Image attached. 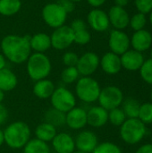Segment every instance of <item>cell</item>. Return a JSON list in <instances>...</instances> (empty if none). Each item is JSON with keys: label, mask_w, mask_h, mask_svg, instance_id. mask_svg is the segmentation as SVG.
<instances>
[{"label": "cell", "mask_w": 152, "mask_h": 153, "mask_svg": "<svg viewBox=\"0 0 152 153\" xmlns=\"http://www.w3.org/2000/svg\"><path fill=\"white\" fill-rule=\"evenodd\" d=\"M99 66L101 67L102 71L109 75L117 74L121 69V59L120 56L113 53V52H107L102 56L99 62Z\"/></svg>", "instance_id": "cell-19"}, {"label": "cell", "mask_w": 152, "mask_h": 153, "mask_svg": "<svg viewBox=\"0 0 152 153\" xmlns=\"http://www.w3.org/2000/svg\"><path fill=\"white\" fill-rule=\"evenodd\" d=\"M78 60H79V56L75 52H73V51L65 52L63 55V57H62L63 64L66 67L76 66V65L78 63Z\"/></svg>", "instance_id": "cell-36"}, {"label": "cell", "mask_w": 152, "mask_h": 153, "mask_svg": "<svg viewBox=\"0 0 152 153\" xmlns=\"http://www.w3.org/2000/svg\"><path fill=\"white\" fill-rule=\"evenodd\" d=\"M67 14L68 12L66 9L58 3L47 4L41 11L42 19L45 23L54 29L65 25Z\"/></svg>", "instance_id": "cell-6"}, {"label": "cell", "mask_w": 152, "mask_h": 153, "mask_svg": "<svg viewBox=\"0 0 152 153\" xmlns=\"http://www.w3.org/2000/svg\"><path fill=\"white\" fill-rule=\"evenodd\" d=\"M126 119V116L121 107L113 108L108 111V122H110L114 126L120 127Z\"/></svg>", "instance_id": "cell-29"}, {"label": "cell", "mask_w": 152, "mask_h": 153, "mask_svg": "<svg viewBox=\"0 0 152 153\" xmlns=\"http://www.w3.org/2000/svg\"><path fill=\"white\" fill-rule=\"evenodd\" d=\"M100 58L94 52H86L79 56L76 68L81 76H91L99 67Z\"/></svg>", "instance_id": "cell-10"}, {"label": "cell", "mask_w": 152, "mask_h": 153, "mask_svg": "<svg viewBox=\"0 0 152 153\" xmlns=\"http://www.w3.org/2000/svg\"><path fill=\"white\" fill-rule=\"evenodd\" d=\"M107 0H87L88 4L94 8H99V6L103 5Z\"/></svg>", "instance_id": "cell-41"}, {"label": "cell", "mask_w": 152, "mask_h": 153, "mask_svg": "<svg viewBox=\"0 0 152 153\" xmlns=\"http://www.w3.org/2000/svg\"><path fill=\"white\" fill-rule=\"evenodd\" d=\"M4 143V130L0 128V147Z\"/></svg>", "instance_id": "cell-44"}, {"label": "cell", "mask_w": 152, "mask_h": 153, "mask_svg": "<svg viewBox=\"0 0 152 153\" xmlns=\"http://www.w3.org/2000/svg\"><path fill=\"white\" fill-rule=\"evenodd\" d=\"M151 58L152 59V48H151Z\"/></svg>", "instance_id": "cell-50"}, {"label": "cell", "mask_w": 152, "mask_h": 153, "mask_svg": "<svg viewBox=\"0 0 152 153\" xmlns=\"http://www.w3.org/2000/svg\"><path fill=\"white\" fill-rule=\"evenodd\" d=\"M146 24H147L146 14H143V13H137L133 14L132 17H130L129 25H130V27L134 31L143 30L145 28Z\"/></svg>", "instance_id": "cell-32"}, {"label": "cell", "mask_w": 152, "mask_h": 153, "mask_svg": "<svg viewBox=\"0 0 152 153\" xmlns=\"http://www.w3.org/2000/svg\"><path fill=\"white\" fill-rule=\"evenodd\" d=\"M124 100V93L121 89L115 85H109L101 89L98 102L100 107L109 111L121 107Z\"/></svg>", "instance_id": "cell-8"}, {"label": "cell", "mask_w": 152, "mask_h": 153, "mask_svg": "<svg viewBox=\"0 0 152 153\" xmlns=\"http://www.w3.org/2000/svg\"><path fill=\"white\" fill-rule=\"evenodd\" d=\"M101 88L91 76H81L75 82V97L82 102L91 104L98 101Z\"/></svg>", "instance_id": "cell-4"}, {"label": "cell", "mask_w": 152, "mask_h": 153, "mask_svg": "<svg viewBox=\"0 0 152 153\" xmlns=\"http://www.w3.org/2000/svg\"><path fill=\"white\" fill-rule=\"evenodd\" d=\"M8 117H9V113L7 108L3 104H0V126L7 122Z\"/></svg>", "instance_id": "cell-39"}, {"label": "cell", "mask_w": 152, "mask_h": 153, "mask_svg": "<svg viewBox=\"0 0 152 153\" xmlns=\"http://www.w3.org/2000/svg\"><path fill=\"white\" fill-rule=\"evenodd\" d=\"M31 131L29 125L23 121H15L9 124L4 130V143L11 149L20 150L30 139Z\"/></svg>", "instance_id": "cell-2"}, {"label": "cell", "mask_w": 152, "mask_h": 153, "mask_svg": "<svg viewBox=\"0 0 152 153\" xmlns=\"http://www.w3.org/2000/svg\"><path fill=\"white\" fill-rule=\"evenodd\" d=\"M56 87L52 81L48 79H42L35 82L32 91L33 94L40 100H47L52 96Z\"/></svg>", "instance_id": "cell-21"}, {"label": "cell", "mask_w": 152, "mask_h": 153, "mask_svg": "<svg viewBox=\"0 0 152 153\" xmlns=\"http://www.w3.org/2000/svg\"><path fill=\"white\" fill-rule=\"evenodd\" d=\"M18 78L16 74L9 68L5 67L0 70V90L4 92L11 91L16 88Z\"/></svg>", "instance_id": "cell-23"}, {"label": "cell", "mask_w": 152, "mask_h": 153, "mask_svg": "<svg viewBox=\"0 0 152 153\" xmlns=\"http://www.w3.org/2000/svg\"><path fill=\"white\" fill-rule=\"evenodd\" d=\"M108 15L109 22L115 28V30H123L129 26L130 16L128 12L124 7L114 5L109 9Z\"/></svg>", "instance_id": "cell-15"}, {"label": "cell", "mask_w": 152, "mask_h": 153, "mask_svg": "<svg viewBox=\"0 0 152 153\" xmlns=\"http://www.w3.org/2000/svg\"><path fill=\"white\" fill-rule=\"evenodd\" d=\"M138 119H140L144 125L152 124V103L146 102L141 104Z\"/></svg>", "instance_id": "cell-31"}, {"label": "cell", "mask_w": 152, "mask_h": 153, "mask_svg": "<svg viewBox=\"0 0 152 153\" xmlns=\"http://www.w3.org/2000/svg\"><path fill=\"white\" fill-rule=\"evenodd\" d=\"M131 46L129 36L123 30H113L108 38V47L110 51L121 56Z\"/></svg>", "instance_id": "cell-11"}, {"label": "cell", "mask_w": 152, "mask_h": 153, "mask_svg": "<svg viewBox=\"0 0 152 153\" xmlns=\"http://www.w3.org/2000/svg\"><path fill=\"white\" fill-rule=\"evenodd\" d=\"M51 144L56 153H73L76 150L74 138L68 133H57Z\"/></svg>", "instance_id": "cell-17"}, {"label": "cell", "mask_w": 152, "mask_h": 153, "mask_svg": "<svg viewBox=\"0 0 152 153\" xmlns=\"http://www.w3.org/2000/svg\"><path fill=\"white\" fill-rule=\"evenodd\" d=\"M30 45L31 50L36 53H45L51 48L50 36L44 32L34 34L30 39Z\"/></svg>", "instance_id": "cell-22"}, {"label": "cell", "mask_w": 152, "mask_h": 153, "mask_svg": "<svg viewBox=\"0 0 152 153\" xmlns=\"http://www.w3.org/2000/svg\"><path fill=\"white\" fill-rule=\"evenodd\" d=\"M92 153H123L120 147L111 142H104L99 143Z\"/></svg>", "instance_id": "cell-33"}, {"label": "cell", "mask_w": 152, "mask_h": 153, "mask_svg": "<svg viewBox=\"0 0 152 153\" xmlns=\"http://www.w3.org/2000/svg\"><path fill=\"white\" fill-rule=\"evenodd\" d=\"M151 102L152 103V90L151 91Z\"/></svg>", "instance_id": "cell-48"}, {"label": "cell", "mask_w": 152, "mask_h": 153, "mask_svg": "<svg viewBox=\"0 0 152 153\" xmlns=\"http://www.w3.org/2000/svg\"><path fill=\"white\" fill-rule=\"evenodd\" d=\"M30 37L28 35L20 36L10 34L1 40V50L6 60L11 63L20 65L27 61L31 54L30 45Z\"/></svg>", "instance_id": "cell-1"}, {"label": "cell", "mask_w": 152, "mask_h": 153, "mask_svg": "<svg viewBox=\"0 0 152 153\" xmlns=\"http://www.w3.org/2000/svg\"><path fill=\"white\" fill-rule=\"evenodd\" d=\"M108 122V111L102 107L94 106L87 110V125L93 128H100Z\"/></svg>", "instance_id": "cell-18"}, {"label": "cell", "mask_w": 152, "mask_h": 153, "mask_svg": "<svg viewBox=\"0 0 152 153\" xmlns=\"http://www.w3.org/2000/svg\"><path fill=\"white\" fill-rule=\"evenodd\" d=\"M21 8V0H0V14L3 16H13L19 13Z\"/></svg>", "instance_id": "cell-26"}, {"label": "cell", "mask_w": 152, "mask_h": 153, "mask_svg": "<svg viewBox=\"0 0 152 153\" xmlns=\"http://www.w3.org/2000/svg\"><path fill=\"white\" fill-rule=\"evenodd\" d=\"M151 143H152V134H151Z\"/></svg>", "instance_id": "cell-51"}, {"label": "cell", "mask_w": 152, "mask_h": 153, "mask_svg": "<svg viewBox=\"0 0 152 153\" xmlns=\"http://www.w3.org/2000/svg\"><path fill=\"white\" fill-rule=\"evenodd\" d=\"M149 21H150V23L152 27V11L150 13V16H149Z\"/></svg>", "instance_id": "cell-46"}, {"label": "cell", "mask_w": 152, "mask_h": 153, "mask_svg": "<svg viewBox=\"0 0 152 153\" xmlns=\"http://www.w3.org/2000/svg\"><path fill=\"white\" fill-rule=\"evenodd\" d=\"M87 22L92 30L98 32L106 31L110 25L108 13L99 8L90 11L87 15Z\"/></svg>", "instance_id": "cell-13"}, {"label": "cell", "mask_w": 152, "mask_h": 153, "mask_svg": "<svg viewBox=\"0 0 152 153\" xmlns=\"http://www.w3.org/2000/svg\"><path fill=\"white\" fill-rule=\"evenodd\" d=\"M80 77L81 75L75 66L65 67L61 74V80L65 84H73L76 82Z\"/></svg>", "instance_id": "cell-30"}, {"label": "cell", "mask_w": 152, "mask_h": 153, "mask_svg": "<svg viewBox=\"0 0 152 153\" xmlns=\"http://www.w3.org/2000/svg\"><path fill=\"white\" fill-rule=\"evenodd\" d=\"M114 2H115V5L125 8V6H126L128 4L129 0H114Z\"/></svg>", "instance_id": "cell-42"}, {"label": "cell", "mask_w": 152, "mask_h": 153, "mask_svg": "<svg viewBox=\"0 0 152 153\" xmlns=\"http://www.w3.org/2000/svg\"><path fill=\"white\" fill-rule=\"evenodd\" d=\"M121 106L126 118H138L141 103L137 100L133 98H127L126 100H124Z\"/></svg>", "instance_id": "cell-28"}, {"label": "cell", "mask_w": 152, "mask_h": 153, "mask_svg": "<svg viewBox=\"0 0 152 153\" xmlns=\"http://www.w3.org/2000/svg\"><path fill=\"white\" fill-rule=\"evenodd\" d=\"M140 74L142 79L148 84L152 85V59L144 60L142 67L140 68Z\"/></svg>", "instance_id": "cell-34"}, {"label": "cell", "mask_w": 152, "mask_h": 153, "mask_svg": "<svg viewBox=\"0 0 152 153\" xmlns=\"http://www.w3.org/2000/svg\"><path fill=\"white\" fill-rule=\"evenodd\" d=\"M71 2H75V3H77V2H82V0H70Z\"/></svg>", "instance_id": "cell-47"}, {"label": "cell", "mask_w": 152, "mask_h": 153, "mask_svg": "<svg viewBox=\"0 0 152 153\" xmlns=\"http://www.w3.org/2000/svg\"><path fill=\"white\" fill-rule=\"evenodd\" d=\"M90 39H91V35L87 29L73 32V43H76L81 46H84L90 43Z\"/></svg>", "instance_id": "cell-35"}, {"label": "cell", "mask_w": 152, "mask_h": 153, "mask_svg": "<svg viewBox=\"0 0 152 153\" xmlns=\"http://www.w3.org/2000/svg\"><path fill=\"white\" fill-rule=\"evenodd\" d=\"M73 153H84V152H78V151H74Z\"/></svg>", "instance_id": "cell-49"}, {"label": "cell", "mask_w": 152, "mask_h": 153, "mask_svg": "<svg viewBox=\"0 0 152 153\" xmlns=\"http://www.w3.org/2000/svg\"><path fill=\"white\" fill-rule=\"evenodd\" d=\"M44 122L52 125L56 128L62 127L65 126V113L50 108L44 114Z\"/></svg>", "instance_id": "cell-25"}, {"label": "cell", "mask_w": 152, "mask_h": 153, "mask_svg": "<svg viewBox=\"0 0 152 153\" xmlns=\"http://www.w3.org/2000/svg\"><path fill=\"white\" fill-rule=\"evenodd\" d=\"M147 127L138 118H127L120 126V137L127 144L139 143L146 135Z\"/></svg>", "instance_id": "cell-5"}, {"label": "cell", "mask_w": 152, "mask_h": 153, "mask_svg": "<svg viewBox=\"0 0 152 153\" xmlns=\"http://www.w3.org/2000/svg\"><path fill=\"white\" fill-rule=\"evenodd\" d=\"M50 101L52 108L65 114L76 107V97L74 93L65 87L56 88L50 97Z\"/></svg>", "instance_id": "cell-7"}, {"label": "cell", "mask_w": 152, "mask_h": 153, "mask_svg": "<svg viewBox=\"0 0 152 153\" xmlns=\"http://www.w3.org/2000/svg\"><path fill=\"white\" fill-rule=\"evenodd\" d=\"M138 13L147 14L152 11V0H134Z\"/></svg>", "instance_id": "cell-37"}, {"label": "cell", "mask_w": 152, "mask_h": 153, "mask_svg": "<svg viewBox=\"0 0 152 153\" xmlns=\"http://www.w3.org/2000/svg\"><path fill=\"white\" fill-rule=\"evenodd\" d=\"M75 149L78 152L84 153H92L99 144L97 134L90 130L81 131L74 138Z\"/></svg>", "instance_id": "cell-12"}, {"label": "cell", "mask_w": 152, "mask_h": 153, "mask_svg": "<svg viewBox=\"0 0 152 153\" xmlns=\"http://www.w3.org/2000/svg\"><path fill=\"white\" fill-rule=\"evenodd\" d=\"M70 27L73 30V31L75 32V31H78V30H82L87 29V24L82 19H75V20H73L72 22Z\"/></svg>", "instance_id": "cell-38"}, {"label": "cell", "mask_w": 152, "mask_h": 153, "mask_svg": "<svg viewBox=\"0 0 152 153\" xmlns=\"http://www.w3.org/2000/svg\"><path fill=\"white\" fill-rule=\"evenodd\" d=\"M56 129L57 128H56L52 125L43 122L38 125L37 127L35 128V136L37 139L48 143H51L52 140L56 135L57 134Z\"/></svg>", "instance_id": "cell-24"}, {"label": "cell", "mask_w": 152, "mask_h": 153, "mask_svg": "<svg viewBox=\"0 0 152 153\" xmlns=\"http://www.w3.org/2000/svg\"><path fill=\"white\" fill-rule=\"evenodd\" d=\"M26 71L29 77L34 81L47 79L52 71V64L45 53L30 54L26 61Z\"/></svg>", "instance_id": "cell-3"}, {"label": "cell", "mask_w": 152, "mask_h": 153, "mask_svg": "<svg viewBox=\"0 0 152 153\" xmlns=\"http://www.w3.org/2000/svg\"><path fill=\"white\" fill-rule=\"evenodd\" d=\"M51 47L56 50H64L73 43V31L68 25L55 29L50 36Z\"/></svg>", "instance_id": "cell-9"}, {"label": "cell", "mask_w": 152, "mask_h": 153, "mask_svg": "<svg viewBox=\"0 0 152 153\" xmlns=\"http://www.w3.org/2000/svg\"><path fill=\"white\" fill-rule=\"evenodd\" d=\"M130 43H131V46L133 47V49L142 53L150 49L151 47V33L144 29L134 31L132 38L130 39Z\"/></svg>", "instance_id": "cell-20"}, {"label": "cell", "mask_w": 152, "mask_h": 153, "mask_svg": "<svg viewBox=\"0 0 152 153\" xmlns=\"http://www.w3.org/2000/svg\"><path fill=\"white\" fill-rule=\"evenodd\" d=\"M23 153H50L49 145L37 138L30 139V141L22 148Z\"/></svg>", "instance_id": "cell-27"}, {"label": "cell", "mask_w": 152, "mask_h": 153, "mask_svg": "<svg viewBox=\"0 0 152 153\" xmlns=\"http://www.w3.org/2000/svg\"><path fill=\"white\" fill-rule=\"evenodd\" d=\"M4 99V92L0 90V104H2Z\"/></svg>", "instance_id": "cell-45"}, {"label": "cell", "mask_w": 152, "mask_h": 153, "mask_svg": "<svg viewBox=\"0 0 152 153\" xmlns=\"http://www.w3.org/2000/svg\"><path fill=\"white\" fill-rule=\"evenodd\" d=\"M135 153H152V143H146L140 146Z\"/></svg>", "instance_id": "cell-40"}, {"label": "cell", "mask_w": 152, "mask_h": 153, "mask_svg": "<svg viewBox=\"0 0 152 153\" xmlns=\"http://www.w3.org/2000/svg\"><path fill=\"white\" fill-rule=\"evenodd\" d=\"M65 125L72 130H82L87 126V110L74 107L65 114Z\"/></svg>", "instance_id": "cell-14"}, {"label": "cell", "mask_w": 152, "mask_h": 153, "mask_svg": "<svg viewBox=\"0 0 152 153\" xmlns=\"http://www.w3.org/2000/svg\"><path fill=\"white\" fill-rule=\"evenodd\" d=\"M5 67H6V58L2 53H0V70Z\"/></svg>", "instance_id": "cell-43"}, {"label": "cell", "mask_w": 152, "mask_h": 153, "mask_svg": "<svg viewBox=\"0 0 152 153\" xmlns=\"http://www.w3.org/2000/svg\"><path fill=\"white\" fill-rule=\"evenodd\" d=\"M122 68L130 71H139L144 62V56L142 53L134 49H129L120 56Z\"/></svg>", "instance_id": "cell-16"}]
</instances>
